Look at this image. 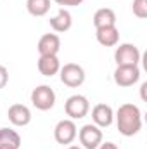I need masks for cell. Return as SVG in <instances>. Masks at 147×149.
Returning <instances> with one entry per match:
<instances>
[{
	"instance_id": "6da1fadb",
	"label": "cell",
	"mask_w": 147,
	"mask_h": 149,
	"mask_svg": "<svg viewBox=\"0 0 147 149\" xmlns=\"http://www.w3.org/2000/svg\"><path fill=\"white\" fill-rule=\"evenodd\" d=\"M114 118H116V127H118L119 134L125 137H133L142 128V113L139 109V106H135L132 102L121 104Z\"/></svg>"
},
{
	"instance_id": "7a4b0ae2",
	"label": "cell",
	"mask_w": 147,
	"mask_h": 149,
	"mask_svg": "<svg viewBox=\"0 0 147 149\" xmlns=\"http://www.w3.org/2000/svg\"><path fill=\"white\" fill-rule=\"evenodd\" d=\"M114 61L118 66H139L140 50L133 43H119L114 50Z\"/></svg>"
},
{
	"instance_id": "3957f363",
	"label": "cell",
	"mask_w": 147,
	"mask_h": 149,
	"mask_svg": "<svg viewBox=\"0 0 147 149\" xmlns=\"http://www.w3.org/2000/svg\"><path fill=\"white\" fill-rule=\"evenodd\" d=\"M31 102L40 111H49L55 104V92L50 85H38L31 92Z\"/></svg>"
},
{
	"instance_id": "277c9868",
	"label": "cell",
	"mask_w": 147,
	"mask_h": 149,
	"mask_svg": "<svg viewBox=\"0 0 147 149\" xmlns=\"http://www.w3.org/2000/svg\"><path fill=\"white\" fill-rule=\"evenodd\" d=\"M64 111L69 116V120H81V118H85L88 114V111H90V102H88V99L85 95L74 94V95L66 99Z\"/></svg>"
},
{
	"instance_id": "5b68a950",
	"label": "cell",
	"mask_w": 147,
	"mask_h": 149,
	"mask_svg": "<svg viewBox=\"0 0 147 149\" xmlns=\"http://www.w3.org/2000/svg\"><path fill=\"white\" fill-rule=\"evenodd\" d=\"M59 73H61V81L66 87L76 88V87H81L85 83V76H87L85 70L76 63H68V64L61 66Z\"/></svg>"
},
{
	"instance_id": "8992f818",
	"label": "cell",
	"mask_w": 147,
	"mask_h": 149,
	"mask_svg": "<svg viewBox=\"0 0 147 149\" xmlns=\"http://www.w3.org/2000/svg\"><path fill=\"white\" fill-rule=\"evenodd\" d=\"M78 139L83 149H97L102 144V130L94 123H87L80 128Z\"/></svg>"
},
{
	"instance_id": "52a82bcc",
	"label": "cell",
	"mask_w": 147,
	"mask_h": 149,
	"mask_svg": "<svg viewBox=\"0 0 147 149\" xmlns=\"http://www.w3.org/2000/svg\"><path fill=\"white\" fill-rule=\"evenodd\" d=\"M78 135V128L74 125V120H61L55 128H54V137H55V142L57 144H62V146H69L76 139Z\"/></svg>"
},
{
	"instance_id": "ba28073f",
	"label": "cell",
	"mask_w": 147,
	"mask_h": 149,
	"mask_svg": "<svg viewBox=\"0 0 147 149\" xmlns=\"http://www.w3.org/2000/svg\"><path fill=\"white\" fill-rule=\"evenodd\" d=\"M140 80L139 66H118L114 70V83L118 87H132Z\"/></svg>"
},
{
	"instance_id": "9c48e42d",
	"label": "cell",
	"mask_w": 147,
	"mask_h": 149,
	"mask_svg": "<svg viewBox=\"0 0 147 149\" xmlns=\"http://www.w3.org/2000/svg\"><path fill=\"white\" fill-rule=\"evenodd\" d=\"M92 121L99 128L111 127L112 121H114V111H112V108H111L109 104H104V102L95 104L94 109H92Z\"/></svg>"
},
{
	"instance_id": "30bf717a",
	"label": "cell",
	"mask_w": 147,
	"mask_h": 149,
	"mask_svg": "<svg viewBox=\"0 0 147 149\" xmlns=\"http://www.w3.org/2000/svg\"><path fill=\"white\" fill-rule=\"evenodd\" d=\"M37 49L40 56H57L61 50V38L55 33H45L40 37Z\"/></svg>"
},
{
	"instance_id": "8fae6325",
	"label": "cell",
	"mask_w": 147,
	"mask_h": 149,
	"mask_svg": "<svg viewBox=\"0 0 147 149\" xmlns=\"http://www.w3.org/2000/svg\"><path fill=\"white\" fill-rule=\"evenodd\" d=\"M7 118L14 127H26L31 121V111L24 104H12L7 111Z\"/></svg>"
},
{
	"instance_id": "7c38bea8",
	"label": "cell",
	"mask_w": 147,
	"mask_h": 149,
	"mask_svg": "<svg viewBox=\"0 0 147 149\" xmlns=\"http://www.w3.org/2000/svg\"><path fill=\"white\" fill-rule=\"evenodd\" d=\"M49 23H50V28L55 33H64L73 26V16L68 9H59V12L54 17H50Z\"/></svg>"
},
{
	"instance_id": "4fadbf2b",
	"label": "cell",
	"mask_w": 147,
	"mask_h": 149,
	"mask_svg": "<svg viewBox=\"0 0 147 149\" xmlns=\"http://www.w3.org/2000/svg\"><path fill=\"white\" fill-rule=\"evenodd\" d=\"M37 68L40 74L43 76H54V74L59 73L61 70V63H59V57L57 56H40L37 63Z\"/></svg>"
},
{
	"instance_id": "5bb4252c",
	"label": "cell",
	"mask_w": 147,
	"mask_h": 149,
	"mask_svg": "<svg viewBox=\"0 0 147 149\" xmlns=\"http://www.w3.org/2000/svg\"><path fill=\"white\" fill-rule=\"evenodd\" d=\"M95 38L102 47H114L119 42V30L116 26H106L99 28L95 31Z\"/></svg>"
},
{
	"instance_id": "9a60e30c",
	"label": "cell",
	"mask_w": 147,
	"mask_h": 149,
	"mask_svg": "<svg viewBox=\"0 0 147 149\" xmlns=\"http://www.w3.org/2000/svg\"><path fill=\"white\" fill-rule=\"evenodd\" d=\"M21 148V135L12 128H0V149H19Z\"/></svg>"
},
{
	"instance_id": "2e32d148",
	"label": "cell",
	"mask_w": 147,
	"mask_h": 149,
	"mask_svg": "<svg viewBox=\"0 0 147 149\" xmlns=\"http://www.w3.org/2000/svg\"><path fill=\"white\" fill-rule=\"evenodd\" d=\"M94 26L95 30L99 28H106V26H116V14L109 7H102L99 10H95L94 14Z\"/></svg>"
},
{
	"instance_id": "e0dca14e",
	"label": "cell",
	"mask_w": 147,
	"mask_h": 149,
	"mask_svg": "<svg viewBox=\"0 0 147 149\" xmlns=\"http://www.w3.org/2000/svg\"><path fill=\"white\" fill-rule=\"evenodd\" d=\"M26 9L31 16L42 17L50 10V0H26Z\"/></svg>"
},
{
	"instance_id": "ac0fdd59",
	"label": "cell",
	"mask_w": 147,
	"mask_h": 149,
	"mask_svg": "<svg viewBox=\"0 0 147 149\" xmlns=\"http://www.w3.org/2000/svg\"><path fill=\"white\" fill-rule=\"evenodd\" d=\"M132 10H133V14L139 19H146L147 17V0H133Z\"/></svg>"
},
{
	"instance_id": "d6986e66",
	"label": "cell",
	"mask_w": 147,
	"mask_h": 149,
	"mask_svg": "<svg viewBox=\"0 0 147 149\" xmlns=\"http://www.w3.org/2000/svg\"><path fill=\"white\" fill-rule=\"evenodd\" d=\"M9 83V70L0 64V90Z\"/></svg>"
},
{
	"instance_id": "ffe728a7",
	"label": "cell",
	"mask_w": 147,
	"mask_h": 149,
	"mask_svg": "<svg viewBox=\"0 0 147 149\" xmlns=\"http://www.w3.org/2000/svg\"><path fill=\"white\" fill-rule=\"evenodd\" d=\"M54 2L61 7H78L83 3V0H54Z\"/></svg>"
},
{
	"instance_id": "44dd1931",
	"label": "cell",
	"mask_w": 147,
	"mask_h": 149,
	"mask_svg": "<svg viewBox=\"0 0 147 149\" xmlns=\"http://www.w3.org/2000/svg\"><path fill=\"white\" fill-rule=\"evenodd\" d=\"M97 149H119V148H118L114 142H102V144H101Z\"/></svg>"
},
{
	"instance_id": "7402d4cb",
	"label": "cell",
	"mask_w": 147,
	"mask_h": 149,
	"mask_svg": "<svg viewBox=\"0 0 147 149\" xmlns=\"http://www.w3.org/2000/svg\"><path fill=\"white\" fill-rule=\"evenodd\" d=\"M146 88H147V83H142V87H140V94H142V99H146Z\"/></svg>"
},
{
	"instance_id": "603a6c76",
	"label": "cell",
	"mask_w": 147,
	"mask_h": 149,
	"mask_svg": "<svg viewBox=\"0 0 147 149\" xmlns=\"http://www.w3.org/2000/svg\"><path fill=\"white\" fill-rule=\"evenodd\" d=\"M68 149H83V148H80V146H68Z\"/></svg>"
}]
</instances>
